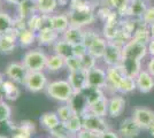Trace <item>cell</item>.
Masks as SVG:
<instances>
[{"mask_svg":"<svg viewBox=\"0 0 154 138\" xmlns=\"http://www.w3.org/2000/svg\"><path fill=\"white\" fill-rule=\"evenodd\" d=\"M147 54V45L131 39L122 47L121 65L125 76L135 78L141 70V60Z\"/></svg>","mask_w":154,"mask_h":138,"instance_id":"obj_1","label":"cell"},{"mask_svg":"<svg viewBox=\"0 0 154 138\" xmlns=\"http://www.w3.org/2000/svg\"><path fill=\"white\" fill-rule=\"evenodd\" d=\"M46 93L48 97H51L54 100L68 103L75 91L68 81L60 79V81H54L52 83H48L46 86Z\"/></svg>","mask_w":154,"mask_h":138,"instance_id":"obj_2","label":"cell"},{"mask_svg":"<svg viewBox=\"0 0 154 138\" xmlns=\"http://www.w3.org/2000/svg\"><path fill=\"white\" fill-rule=\"evenodd\" d=\"M47 59L48 57L43 51L31 50L23 55L22 63L29 72H43V69L46 68Z\"/></svg>","mask_w":154,"mask_h":138,"instance_id":"obj_3","label":"cell"},{"mask_svg":"<svg viewBox=\"0 0 154 138\" xmlns=\"http://www.w3.org/2000/svg\"><path fill=\"white\" fill-rule=\"evenodd\" d=\"M94 20V14L88 5H77L71 9L69 14V21L70 26H81L90 24Z\"/></svg>","mask_w":154,"mask_h":138,"instance_id":"obj_4","label":"cell"},{"mask_svg":"<svg viewBox=\"0 0 154 138\" xmlns=\"http://www.w3.org/2000/svg\"><path fill=\"white\" fill-rule=\"evenodd\" d=\"M82 120H83V129H85V130L97 132V133L105 132L108 130L107 122L103 120V118L98 116V115L89 112V111L82 115Z\"/></svg>","mask_w":154,"mask_h":138,"instance_id":"obj_5","label":"cell"},{"mask_svg":"<svg viewBox=\"0 0 154 138\" xmlns=\"http://www.w3.org/2000/svg\"><path fill=\"white\" fill-rule=\"evenodd\" d=\"M47 84V77L43 72H29L23 85L28 91L36 93L46 89Z\"/></svg>","mask_w":154,"mask_h":138,"instance_id":"obj_6","label":"cell"},{"mask_svg":"<svg viewBox=\"0 0 154 138\" xmlns=\"http://www.w3.org/2000/svg\"><path fill=\"white\" fill-rule=\"evenodd\" d=\"M103 59L108 67L120 66L122 60V47L113 41H108Z\"/></svg>","mask_w":154,"mask_h":138,"instance_id":"obj_7","label":"cell"},{"mask_svg":"<svg viewBox=\"0 0 154 138\" xmlns=\"http://www.w3.org/2000/svg\"><path fill=\"white\" fill-rule=\"evenodd\" d=\"M5 72H6V76L12 82L17 83V84H24L26 76L29 74V70L24 67L23 63L13 62L6 67Z\"/></svg>","mask_w":154,"mask_h":138,"instance_id":"obj_8","label":"cell"},{"mask_svg":"<svg viewBox=\"0 0 154 138\" xmlns=\"http://www.w3.org/2000/svg\"><path fill=\"white\" fill-rule=\"evenodd\" d=\"M106 75H107V86L106 87L112 91H117L122 79L125 77V74L123 72L122 67H108L106 70Z\"/></svg>","mask_w":154,"mask_h":138,"instance_id":"obj_9","label":"cell"},{"mask_svg":"<svg viewBox=\"0 0 154 138\" xmlns=\"http://www.w3.org/2000/svg\"><path fill=\"white\" fill-rule=\"evenodd\" d=\"M141 128L132 116L124 118L119 127V133L123 138H135L139 135Z\"/></svg>","mask_w":154,"mask_h":138,"instance_id":"obj_10","label":"cell"},{"mask_svg":"<svg viewBox=\"0 0 154 138\" xmlns=\"http://www.w3.org/2000/svg\"><path fill=\"white\" fill-rule=\"evenodd\" d=\"M68 82L70 83L75 92L84 91L88 86V72L86 70H77V72H70L68 75Z\"/></svg>","mask_w":154,"mask_h":138,"instance_id":"obj_11","label":"cell"},{"mask_svg":"<svg viewBox=\"0 0 154 138\" xmlns=\"http://www.w3.org/2000/svg\"><path fill=\"white\" fill-rule=\"evenodd\" d=\"M132 118H135L141 129H148L154 121V112L146 107H137L134 111Z\"/></svg>","mask_w":154,"mask_h":138,"instance_id":"obj_12","label":"cell"},{"mask_svg":"<svg viewBox=\"0 0 154 138\" xmlns=\"http://www.w3.org/2000/svg\"><path fill=\"white\" fill-rule=\"evenodd\" d=\"M88 83H89V86H94L99 89L106 87L107 86L106 72L98 67H94L90 70H88Z\"/></svg>","mask_w":154,"mask_h":138,"instance_id":"obj_13","label":"cell"},{"mask_svg":"<svg viewBox=\"0 0 154 138\" xmlns=\"http://www.w3.org/2000/svg\"><path fill=\"white\" fill-rule=\"evenodd\" d=\"M68 105L72 108L74 113L78 115H83L89 111V104L83 92H75L68 101Z\"/></svg>","mask_w":154,"mask_h":138,"instance_id":"obj_14","label":"cell"},{"mask_svg":"<svg viewBox=\"0 0 154 138\" xmlns=\"http://www.w3.org/2000/svg\"><path fill=\"white\" fill-rule=\"evenodd\" d=\"M135 79L137 89L141 93H148L154 89V77L147 70H140Z\"/></svg>","mask_w":154,"mask_h":138,"instance_id":"obj_15","label":"cell"},{"mask_svg":"<svg viewBox=\"0 0 154 138\" xmlns=\"http://www.w3.org/2000/svg\"><path fill=\"white\" fill-rule=\"evenodd\" d=\"M12 29L7 33L0 36V53L1 54H11L14 52L16 47V39L19 37V33H12Z\"/></svg>","mask_w":154,"mask_h":138,"instance_id":"obj_16","label":"cell"},{"mask_svg":"<svg viewBox=\"0 0 154 138\" xmlns=\"http://www.w3.org/2000/svg\"><path fill=\"white\" fill-rule=\"evenodd\" d=\"M84 31L81 26H70L63 33H62V39L68 41L71 45H76L83 43L84 39Z\"/></svg>","mask_w":154,"mask_h":138,"instance_id":"obj_17","label":"cell"},{"mask_svg":"<svg viewBox=\"0 0 154 138\" xmlns=\"http://www.w3.org/2000/svg\"><path fill=\"white\" fill-rule=\"evenodd\" d=\"M125 107V99L120 94H115L108 100V115L110 118L120 116Z\"/></svg>","mask_w":154,"mask_h":138,"instance_id":"obj_18","label":"cell"},{"mask_svg":"<svg viewBox=\"0 0 154 138\" xmlns=\"http://www.w3.org/2000/svg\"><path fill=\"white\" fill-rule=\"evenodd\" d=\"M50 26L58 33H63L70 26L69 16L63 15V14L52 15L50 16Z\"/></svg>","mask_w":154,"mask_h":138,"instance_id":"obj_19","label":"cell"},{"mask_svg":"<svg viewBox=\"0 0 154 138\" xmlns=\"http://www.w3.org/2000/svg\"><path fill=\"white\" fill-rule=\"evenodd\" d=\"M147 1L146 0H131L129 5L127 15H129L131 19H139L141 20L145 11L147 9Z\"/></svg>","mask_w":154,"mask_h":138,"instance_id":"obj_20","label":"cell"},{"mask_svg":"<svg viewBox=\"0 0 154 138\" xmlns=\"http://www.w3.org/2000/svg\"><path fill=\"white\" fill-rule=\"evenodd\" d=\"M58 35L51 26H45L37 32V40L40 45H51L58 40Z\"/></svg>","mask_w":154,"mask_h":138,"instance_id":"obj_21","label":"cell"},{"mask_svg":"<svg viewBox=\"0 0 154 138\" xmlns=\"http://www.w3.org/2000/svg\"><path fill=\"white\" fill-rule=\"evenodd\" d=\"M132 39L140 43V44H144V45H147L149 43V40L152 39L151 37V32H149V28H148L147 24L143 23L140 21L139 26H137L136 31L132 35Z\"/></svg>","mask_w":154,"mask_h":138,"instance_id":"obj_22","label":"cell"},{"mask_svg":"<svg viewBox=\"0 0 154 138\" xmlns=\"http://www.w3.org/2000/svg\"><path fill=\"white\" fill-rule=\"evenodd\" d=\"M108 44V40L101 38L100 36L97 38L89 47V53H90L92 57H94L96 59H103L105 51H106V47Z\"/></svg>","mask_w":154,"mask_h":138,"instance_id":"obj_23","label":"cell"},{"mask_svg":"<svg viewBox=\"0 0 154 138\" xmlns=\"http://www.w3.org/2000/svg\"><path fill=\"white\" fill-rule=\"evenodd\" d=\"M39 122L48 131L61 123L57 112H46L44 114H42L39 118Z\"/></svg>","mask_w":154,"mask_h":138,"instance_id":"obj_24","label":"cell"},{"mask_svg":"<svg viewBox=\"0 0 154 138\" xmlns=\"http://www.w3.org/2000/svg\"><path fill=\"white\" fill-rule=\"evenodd\" d=\"M37 11V0H22L19 4V13L21 19L32 16Z\"/></svg>","mask_w":154,"mask_h":138,"instance_id":"obj_25","label":"cell"},{"mask_svg":"<svg viewBox=\"0 0 154 138\" xmlns=\"http://www.w3.org/2000/svg\"><path fill=\"white\" fill-rule=\"evenodd\" d=\"M36 39H37V32L30 30L29 28H23L22 30H20L17 40L22 47H29L36 41Z\"/></svg>","mask_w":154,"mask_h":138,"instance_id":"obj_26","label":"cell"},{"mask_svg":"<svg viewBox=\"0 0 154 138\" xmlns=\"http://www.w3.org/2000/svg\"><path fill=\"white\" fill-rule=\"evenodd\" d=\"M72 46L71 44H69L68 41H66L64 39H61V40H57L55 43H54V52L55 54H58L60 57H62L64 59H68V58H70L74 55V53H72Z\"/></svg>","mask_w":154,"mask_h":138,"instance_id":"obj_27","label":"cell"},{"mask_svg":"<svg viewBox=\"0 0 154 138\" xmlns=\"http://www.w3.org/2000/svg\"><path fill=\"white\" fill-rule=\"evenodd\" d=\"M1 90L4 92V96L6 97L7 100H11V101H14L20 97V90L16 87L15 83L12 82L11 79L8 81H5L4 84H2V87Z\"/></svg>","mask_w":154,"mask_h":138,"instance_id":"obj_28","label":"cell"},{"mask_svg":"<svg viewBox=\"0 0 154 138\" xmlns=\"http://www.w3.org/2000/svg\"><path fill=\"white\" fill-rule=\"evenodd\" d=\"M89 112L96 114L98 116L105 118L106 115H108V100L106 99V97L101 98L100 100L96 101L94 104L89 107Z\"/></svg>","mask_w":154,"mask_h":138,"instance_id":"obj_29","label":"cell"},{"mask_svg":"<svg viewBox=\"0 0 154 138\" xmlns=\"http://www.w3.org/2000/svg\"><path fill=\"white\" fill-rule=\"evenodd\" d=\"M64 124H66L68 131L70 132V133L77 135L81 130H83V120H82V115L74 114L67 122H64Z\"/></svg>","mask_w":154,"mask_h":138,"instance_id":"obj_30","label":"cell"},{"mask_svg":"<svg viewBox=\"0 0 154 138\" xmlns=\"http://www.w3.org/2000/svg\"><path fill=\"white\" fill-rule=\"evenodd\" d=\"M63 67H66V59L60 57L58 54H54L52 57H48L47 59V63H46V69L48 72H58L60 69H62Z\"/></svg>","mask_w":154,"mask_h":138,"instance_id":"obj_31","label":"cell"},{"mask_svg":"<svg viewBox=\"0 0 154 138\" xmlns=\"http://www.w3.org/2000/svg\"><path fill=\"white\" fill-rule=\"evenodd\" d=\"M85 94L86 97V100H88V104H89V107H90L92 104H94L96 101L100 100L101 98H103V92L101 89L99 87H94V86H88L84 91H82Z\"/></svg>","mask_w":154,"mask_h":138,"instance_id":"obj_32","label":"cell"},{"mask_svg":"<svg viewBox=\"0 0 154 138\" xmlns=\"http://www.w3.org/2000/svg\"><path fill=\"white\" fill-rule=\"evenodd\" d=\"M58 0H37V11L42 15H50L55 11Z\"/></svg>","mask_w":154,"mask_h":138,"instance_id":"obj_33","label":"cell"},{"mask_svg":"<svg viewBox=\"0 0 154 138\" xmlns=\"http://www.w3.org/2000/svg\"><path fill=\"white\" fill-rule=\"evenodd\" d=\"M14 26L13 19L7 13L0 12V36L7 33Z\"/></svg>","mask_w":154,"mask_h":138,"instance_id":"obj_34","label":"cell"},{"mask_svg":"<svg viewBox=\"0 0 154 138\" xmlns=\"http://www.w3.org/2000/svg\"><path fill=\"white\" fill-rule=\"evenodd\" d=\"M136 89H137L136 79L132 78V77L125 76V77L122 79V82H121V84L119 86V90H117V91L125 94V93H130V92L135 91Z\"/></svg>","mask_w":154,"mask_h":138,"instance_id":"obj_35","label":"cell"},{"mask_svg":"<svg viewBox=\"0 0 154 138\" xmlns=\"http://www.w3.org/2000/svg\"><path fill=\"white\" fill-rule=\"evenodd\" d=\"M131 0H109V5L119 14L127 13Z\"/></svg>","mask_w":154,"mask_h":138,"instance_id":"obj_36","label":"cell"},{"mask_svg":"<svg viewBox=\"0 0 154 138\" xmlns=\"http://www.w3.org/2000/svg\"><path fill=\"white\" fill-rule=\"evenodd\" d=\"M66 67L68 68L69 72H77V70H82L83 65H82V58H78L72 55L70 58L66 59Z\"/></svg>","mask_w":154,"mask_h":138,"instance_id":"obj_37","label":"cell"},{"mask_svg":"<svg viewBox=\"0 0 154 138\" xmlns=\"http://www.w3.org/2000/svg\"><path fill=\"white\" fill-rule=\"evenodd\" d=\"M57 114H58V116L61 122H67L75 113H74V111H72V108H71L70 106L67 104V105L60 106L58 108V111H57Z\"/></svg>","mask_w":154,"mask_h":138,"instance_id":"obj_38","label":"cell"},{"mask_svg":"<svg viewBox=\"0 0 154 138\" xmlns=\"http://www.w3.org/2000/svg\"><path fill=\"white\" fill-rule=\"evenodd\" d=\"M50 133H51L52 137L54 138H63L64 136L69 135L70 132L68 131V129H67V127L64 124V122H61L55 128H53L52 130H50Z\"/></svg>","mask_w":154,"mask_h":138,"instance_id":"obj_39","label":"cell"},{"mask_svg":"<svg viewBox=\"0 0 154 138\" xmlns=\"http://www.w3.org/2000/svg\"><path fill=\"white\" fill-rule=\"evenodd\" d=\"M12 115V109L9 105L5 101H0V123L9 121Z\"/></svg>","mask_w":154,"mask_h":138,"instance_id":"obj_40","label":"cell"},{"mask_svg":"<svg viewBox=\"0 0 154 138\" xmlns=\"http://www.w3.org/2000/svg\"><path fill=\"white\" fill-rule=\"evenodd\" d=\"M82 65H83L84 70L88 72V70L97 67V59L94 57H92L90 53H86L85 55L82 57Z\"/></svg>","mask_w":154,"mask_h":138,"instance_id":"obj_41","label":"cell"},{"mask_svg":"<svg viewBox=\"0 0 154 138\" xmlns=\"http://www.w3.org/2000/svg\"><path fill=\"white\" fill-rule=\"evenodd\" d=\"M141 22L151 26L152 23H154V6H148L147 9L145 11V13L141 17Z\"/></svg>","mask_w":154,"mask_h":138,"instance_id":"obj_42","label":"cell"},{"mask_svg":"<svg viewBox=\"0 0 154 138\" xmlns=\"http://www.w3.org/2000/svg\"><path fill=\"white\" fill-rule=\"evenodd\" d=\"M98 37H99V35H98L97 32L92 31V30H88V31H85V32H84L83 44L89 48L91 44H92V43H93Z\"/></svg>","mask_w":154,"mask_h":138,"instance_id":"obj_43","label":"cell"},{"mask_svg":"<svg viewBox=\"0 0 154 138\" xmlns=\"http://www.w3.org/2000/svg\"><path fill=\"white\" fill-rule=\"evenodd\" d=\"M72 53L75 57H78V58H82L83 55H85L86 53H89V48L84 45L83 43L81 44H76V45L72 46Z\"/></svg>","mask_w":154,"mask_h":138,"instance_id":"obj_44","label":"cell"},{"mask_svg":"<svg viewBox=\"0 0 154 138\" xmlns=\"http://www.w3.org/2000/svg\"><path fill=\"white\" fill-rule=\"evenodd\" d=\"M93 138H120L119 135L115 133V132L110 131V130H107L105 132H100V133H94Z\"/></svg>","mask_w":154,"mask_h":138,"instance_id":"obj_45","label":"cell"},{"mask_svg":"<svg viewBox=\"0 0 154 138\" xmlns=\"http://www.w3.org/2000/svg\"><path fill=\"white\" fill-rule=\"evenodd\" d=\"M147 53L151 55V58H154V38H152L147 44Z\"/></svg>","mask_w":154,"mask_h":138,"instance_id":"obj_46","label":"cell"},{"mask_svg":"<svg viewBox=\"0 0 154 138\" xmlns=\"http://www.w3.org/2000/svg\"><path fill=\"white\" fill-rule=\"evenodd\" d=\"M146 70H147L152 76L154 77V58H151V60L147 62V66H146Z\"/></svg>","mask_w":154,"mask_h":138,"instance_id":"obj_47","label":"cell"},{"mask_svg":"<svg viewBox=\"0 0 154 138\" xmlns=\"http://www.w3.org/2000/svg\"><path fill=\"white\" fill-rule=\"evenodd\" d=\"M147 130L149 131V133H151V136H152V137H154V121L152 122V124L149 125V128H148Z\"/></svg>","mask_w":154,"mask_h":138,"instance_id":"obj_48","label":"cell"},{"mask_svg":"<svg viewBox=\"0 0 154 138\" xmlns=\"http://www.w3.org/2000/svg\"><path fill=\"white\" fill-rule=\"evenodd\" d=\"M6 2H8V4H13V5H19L20 2L22 1V0H5Z\"/></svg>","mask_w":154,"mask_h":138,"instance_id":"obj_49","label":"cell"},{"mask_svg":"<svg viewBox=\"0 0 154 138\" xmlns=\"http://www.w3.org/2000/svg\"><path fill=\"white\" fill-rule=\"evenodd\" d=\"M148 28H149V32H151V37H152V38H154V23H152L151 26H148Z\"/></svg>","mask_w":154,"mask_h":138,"instance_id":"obj_50","label":"cell"},{"mask_svg":"<svg viewBox=\"0 0 154 138\" xmlns=\"http://www.w3.org/2000/svg\"><path fill=\"white\" fill-rule=\"evenodd\" d=\"M63 138H77V136H76V135H74V133H69V135L64 136Z\"/></svg>","mask_w":154,"mask_h":138,"instance_id":"obj_51","label":"cell"},{"mask_svg":"<svg viewBox=\"0 0 154 138\" xmlns=\"http://www.w3.org/2000/svg\"><path fill=\"white\" fill-rule=\"evenodd\" d=\"M4 78H2V75L0 74V90H1V87H2V84H4Z\"/></svg>","mask_w":154,"mask_h":138,"instance_id":"obj_52","label":"cell"},{"mask_svg":"<svg viewBox=\"0 0 154 138\" xmlns=\"http://www.w3.org/2000/svg\"><path fill=\"white\" fill-rule=\"evenodd\" d=\"M0 101H2V100H1V99H0Z\"/></svg>","mask_w":154,"mask_h":138,"instance_id":"obj_53","label":"cell"},{"mask_svg":"<svg viewBox=\"0 0 154 138\" xmlns=\"http://www.w3.org/2000/svg\"><path fill=\"white\" fill-rule=\"evenodd\" d=\"M146 1H147V0H146Z\"/></svg>","mask_w":154,"mask_h":138,"instance_id":"obj_54","label":"cell"}]
</instances>
